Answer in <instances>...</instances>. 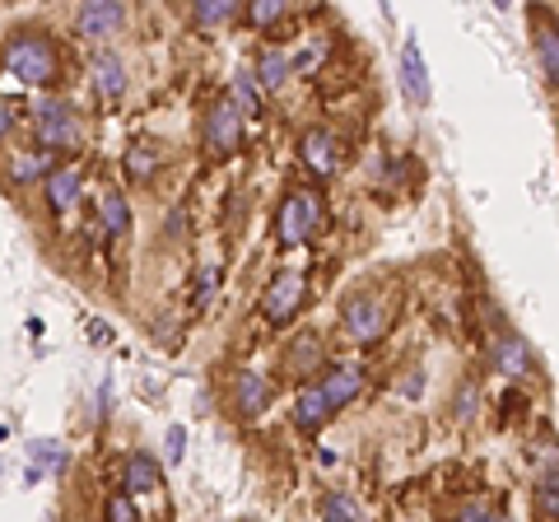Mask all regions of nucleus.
Segmentation results:
<instances>
[{
	"label": "nucleus",
	"instance_id": "23",
	"mask_svg": "<svg viewBox=\"0 0 559 522\" xmlns=\"http://www.w3.org/2000/svg\"><path fill=\"white\" fill-rule=\"evenodd\" d=\"M121 168H127V182L150 187L164 168V150L154 141H135V145H127V154H121Z\"/></svg>",
	"mask_w": 559,
	"mask_h": 522
},
{
	"label": "nucleus",
	"instance_id": "4",
	"mask_svg": "<svg viewBox=\"0 0 559 522\" xmlns=\"http://www.w3.org/2000/svg\"><path fill=\"white\" fill-rule=\"evenodd\" d=\"M28 135H33V145L51 154V159H61V154L80 150L84 117L70 98H43V103H33V112H28Z\"/></svg>",
	"mask_w": 559,
	"mask_h": 522
},
{
	"label": "nucleus",
	"instance_id": "9",
	"mask_svg": "<svg viewBox=\"0 0 559 522\" xmlns=\"http://www.w3.org/2000/svg\"><path fill=\"white\" fill-rule=\"evenodd\" d=\"M527 33H532V57L540 66V80L559 94V14L550 5L532 0L527 5Z\"/></svg>",
	"mask_w": 559,
	"mask_h": 522
},
{
	"label": "nucleus",
	"instance_id": "26",
	"mask_svg": "<svg viewBox=\"0 0 559 522\" xmlns=\"http://www.w3.org/2000/svg\"><path fill=\"white\" fill-rule=\"evenodd\" d=\"M28 458L38 462L28 472V481H38V476H61L66 466H70V452H66V443H57V439H33L28 443Z\"/></svg>",
	"mask_w": 559,
	"mask_h": 522
},
{
	"label": "nucleus",
	"instance_id": "12",
	"mask_svg": "<svg viewBox=\"0 0 559 522\" xmlns=\"http://www.w3.org/2000/svg\"><path fill=\"white\" fill-rule=\"evenodd\" d=\"M396 84H401V98L411 103L415 112H425L433 103V80H429V61L419 51L415 38L401 43V61H396Z\"/></svg>",
	"mask_w": 559,
	"mask_h": 522
},
{
	"label": "nucleus",
	"instance_id": "17",
	"mask_svg": "<svg viewBox=\"0 0 559 522\" xmlns=\"http://www.w3.org/2000/svg\"><path fill=\"white\" fill-rule=\"evenodd\" d=\"M84 197V168L80 164H51V173L43 178V205L51 220H61L75 211V201Z\"/></svg>",
	"mask_w": 559,
	"mask_h": 522
},
{
	"label": "nucleus",
	"instance_id": "22",
	"mask_svg": "<svg viewBox=\"0 0 559 522\" xmlns=\"http://www.w3.org/2000/svg\"><path fill=\"white\" fill-rule=\"evenodd\" d=\"M242 14V0H187V20L197 33H219Z\"/></svg>",
	"mask_w": 559,
	"mask_h": 522
},
{
	"label": "nucleus",
	"instance_id": "8",
	"mask_svg": "<svg viewBox=\"0 0 559 522\" xmlns=\"http://www.w3.org/2000/svg\"><path fill=\"white\" fill-rule=\"evenodd\" d=\"M489 369L509 382H522V378H536V355L522 332H513L509 322H495V332H489Z\"/></svg>",
	"mask_w": 559,
	"mask_h": 522
},
{
	"label": "nucleus",
	"instance_id": "10",
	"mask_svg": "<svg viewBox=\"0 0 559 522\" xmlns=\"http://www.w3.org/2000/svg\"><path fill=\"white\" fill-rule=\"evenodd\" d=\"M70 28H75V38H84L90 47L112 43L117 33L127 28V0H80Z\"/></svg>",
	"mask_w": 559,
	"mask_h": 522
},
{
	"label": "nucleus",
	"instance_id": "29",
	"mask_svg": "<svg viewBox=\"0 0 559 522\" xmlns=\"http://www.w3.org/2000/svg\"><path fill=\"white\" fill-rule=\"evenodd\" d=\"M24 121H28V103L0 94V145H10L14 135H20Z\"/></svg>",
	"mask_w": 559,
	"mask_h": 522
},
{
	"label": "nucleus",
	"instance_id": "1",
	"mask_svg": "<svg viewBox=\"0 0 559 522\" xmlns=\"http://www.w3.org/2000/svg\"><path fill=\"white\" fill-rule=\"evenodd\" d=\"M0 71L10 80H20L24 90H51L66 75V51L57 43V33L43 24H20L5 33L0 43Z\"/></svg>",
	"mask_w": 559,
	"mask_h": 522
},
{
	"label": "nucleus",
	"instance_id": "36",
	"mask_svg": "<svg viewBox=\"0 0 559 522\" xmlns=\"http://www.w3.org/2000/svg\"><path fill=\"white\" fill-rule=\"evenodd\" d=\"M495 5H499V10H509V5H513V0H495Z\"/></svg>",
	"mask_w": 559,
	"mask_h": 522
},
{
	"label": "nucleus",
	"instance_id": "32",
	"mask_svg": "<svg viewBox=\"0 0 559 522\" xmlns=\"http://www.w3.org/2000/svg\"><path fill=\"white\" fill-rule=\"evenodd\" d=\"M103 518H112V522H135V518H140V509H135V495H131V490H117V495H108V499H103Z\"/></svg>",
	"mask_w": 559,
	"mask_h": 522
},
{
	"label": "nucleus",
	"instance_id": "21",
	"mask_svg": "<svg viewBox=\"0 0 559 522\" xmlns=\"http://www.w3.org/2000/svg\"><path fill=\"white\" fill-rule=\"evenodd\" d=\"M252 71H257V80H261V90H266V94H285L289 80H294V57L285 47H261L257 61H252Z\"/></svg>",
	"mask_w": 559,
	"mask_h": 522
},
{
	"label": "nucleus",
	"instance_id": "35",
	"mask_svg": "<svg viewBox=\"0 0 559 522\" xmlns=\"http://www.w3.org/2000/svg\"><path fill=\"white\" fill-rule=\"evenodd\" d=\"M215 285H219V266H210L201 275V285H197V308H210V299H215Z\"/></svg>",
	"mask_w": 559,
	"mask_h": 522
},
{
	"label": "nucleus",
	"instance_id": "2",
	"mask_svg": "<svg viewBox=\"0 0 559 522\" xmlns=\"http://www.w3.org/2000/svg\"><path fill=\"white\" fill-rule=\"evenodd\" d=\"M396 308H401V294H396V285L388 281V275H369V281L349 285L341 294V312H336L341 336L349 345H359V351H369V345H378L392 332Z\"/></svg>",
	"mask_w": 559,
	"mask_h": 522
},
{
	"label": "nucleus",
	"instance_id": "13",
	"mask_svg": "<svg viewBox=\"0 0 559 522\" xmlns=\"http://www.w3.org/2000/svg\"><path fill=\"white\" fill-rule=\"evenodd\" d=\"M275 402V382L261 373V369H238L234 388H229V411L238 420H257V415H266Z\"/></svg>",
	"mask_w": 559,
	"mask_h": 522
},
{
	"label": "nucleus",
	"instance_id": "30",
	"mask_svg": "<svg viewBox=\"0 0 559 522\" xmlns=\"http://www.w3.org/2000/svg\"><path fill=\"white\" fill-rule=\"evenodd\" d=\"M452 518H466V522H489V518H503V503L499 499H462L457 509H452Z\"/></svg>",
	"mask_w": 559,
	"mask_h": 522
},
{
	"label": "nucleus",
	"instance_id": "5",
	"mask_svg": "<svg viewBox=\"0 0 559 522\" xmlns=\"http://www.w3.org/2000/svg\"><path fill=\"white\" fill-rule=\"evenodd\" d=\"M201 141H205V154L210 159H234V154L248 145V117H242L238 103L224 94L205 108V121H201Z\"/></svg>",
	"mask_w": 559,
	"mask_h": 522
},
{
	"label": "nucleus",
	"instance_id": "18",
	"mask_svg": "<svg viewBox=\"0 0 559 522\" xmlns=\"http://www.w3.org/2000/svg\"><path fill=\"white\" fill-rule=\"evenodd\" d=\"M159 485H164V462L145 448L127 452V462H121V490H131L140 499V495H154Z\"/></svg>",
	"mask_w": 559,
	"mask_h": 522
},
{
	"label": "nucleus",
	"instance_id": "27",
	"mask_svg": "<svg viewBox=\"0 0 559 522\" xmlns=\"http://www.w3.org/2000/svg\"><path fill=\"white\" fill-rule=\"evenodd\" d=\"M289 10H294V0H242V14H248V28L257 33H271L289 20Z\"/></svg>",
	"mask_w": 559,
	"mask_h": 522
},
{
	"label": "nucleus",
	"instance_id": "16",
	"mask_svg": "<svg viewBox=\"0 0 559 522\" xmlns=\"http://www.w3.org/2000/svg\"><path fill=\"white\" fill-rule=\"evenodd\" d=\"M318 382H322L331 411L341 415L345 406L359 402L364 388H369V369H364V364H355V359H341V364H326V373H322Z\"/></svg>",
	"mask_w": 559,
	"mask_h": 522
},
{
	"label": "nucleus",
	"instance_id": "20",
	"mask_svg": "<svg viewBox=\"0 0 559 522\" xmlns=\"http://www.w3.org/2000/svg\"><path fill=\"white\" fill-rule=\"evenodd\" d=\"M98 229H103V242H121L131 234V201L121 187H108L98 197Z\"/></svg>",
	"mask_w": 559,
	"mask_h": 522
},
{
	"label": "nucleus",
	"instance_id": "24",
	"mask_svg": "<svg viewBox=\"0 0 559 522\" xmlns=\"http://www.w3.org/2000/svg\"><path fill=\"white\" fill-rule=\"evenodd\" d=\"M229 98L242 108V117H261V112H266V98L271 94L261 90V80H257L252 66H238V71L229 75Z\"/></svg>",
	"mask_w": 559,
	"mask_h": 522
},
{
	"label": "nucleus",
	"instance_id": "11",
	"mask_svg": "<svg viewBox=\"0 0 559 522\" xmlns=\"http://www.w3.org/2000/svg\"><path fill=\"white\" fill-rule=\"evenodd\" d=\"M90 90L103 103H121L131 94V66H127V57H121L112 43H98L90 51Z\"/></svg>",
	"mask_w": 559,
	"mask_h": 522
},
{
	"label": "nucleus",
	"instance_id": "6",
	"mask_svg": "<svg viewBox=\"0 0 559 522\" xmlns=\"http://www.w3.org/2000/svg\"><path fill=\"white\" fill-rule=\"evenodd\" d=\"M304 308H308V275L304 271H275L266 281V289H261V318L280 332V327H289Z\"/></svg>",
	"mask_w": 559,
	"mask_h": 522
},
{
	"label": "nucleus",
	"instance_id": "25",
	"mask_svg": "<svg viewBox=\"0 0 559 522\" xmlns=\"http://www.w3.org/2000/svg\"><path fill=\"white\" fill-rule=\"evenodd\" d=\"M312 513L326 518V522H359V518H369V509H364V503L349 495V490H326V495H318Z\"/></svg>",
	"mask_w": 559,
	"mask_h": 522
},
{
	"label": "nucleus",
	"instance_id": "31",
	"mask_svg": "<svg viewBox=\"0 0 559 522\" xmlns=\"http://www.w3.org/2000/svg\"><path fill=\"white\" fill-rule=\"evenodd\" d=\"M289 57H294V75H318L326 61V43H308L299 51H289Z\"/></svg>",
	"mask_w": 559,
	"mask_h": 522
},
{
	"label": "nucleus",
	"instance_id": "14",
	"mask_svg": "<svg viewBox=\"0 0 559 522\" xmlns=\"http://www.w3.org/2000/svg\"><path fill=\"white\" fill-rule=\"evenodd\" d=\"M336 420V411H331V402H326V392H322V382L312 378V382H304L299 392H294V406H289V425L304 434V439H318V434Z\"/></svg>",
	"mask_w": 559,
	"mask_h": 522
},
{
	"label": "nucleus",
	"instance_id": "34",
	"mask_svg": "<svg viewBox=\"0 0 559 522\" xmlns=\"http://www.w3.org/2000/svg\"><path fill=\"white\" fill-rule=\"evenodd\" d=\"M187 452V429L182 425H168V466H178Z\"/></svg>",
	"mask_w": 559,
	"mask_h": 522
},
{
	"label": "nucleus",
	"instance_id": "19",
	"mask_svg": "<svg viewBox=\"0 0 559 522\" xmlns=\"http://www.w3.org/2000/svg\"><path fill=\"white\" fill-rule=\"evenodd\" d=\"M51 164H57V159H51L47 150L24 145V150H14L10 159H5V182L20 187V191H24V187H43V178L51 173Z\"/></svg>",
	"mask_w": 559,
	"mask_h": 522
},
{
	"label": "nucleus",
	"instance_id": "15",
	"mask_svg": "<svg viewBox=\"0 0 559 522\" xmlns=\"http://www.w3.org/2000/svg\"><path fill=\"white\" fill-rule=\"evenodd\" d=\"M299 164L318 182L336 178V168H341V141H336V131H331V127H308L299 135Z\"/></svg>",
	"mask_w": 559,
	"mask_h": 522
},
{
	"label": "nucleus",
	"instance_id": "33",
	"mask_svg": "<svg viewBox=\"0 0 559 522\" xmlns=\"http://www.w3.org/2000/svg\"><path fill=\"white\" fill-rule=\"evenodd\" d=\"M480 411V388L476 382H462L457 396H452V420H476Z\"/></svg>",
	"mask_w": 559,
	"mask_h": 522
},
{
	"label": "nucleus",
	"instance_id": "7",
	"mask_svg": "<svg viewBox=\"0 0 559 522\" xmlns=\"http://www.w3.org/2000/svg\"><path fill=\"white\" fill-rule=\"evenodd\" d=\"M318 369H326V336L318 327H304V332H294L285 341V351H280V378L304 388V382L318 378Z\"/></svg>",
	"mask_w": 559,
	"mask_h": 522
},
{
	"label": "nucleus",
	"instance_id": "28",
	"mask_svg": "<svg viewBox=\"0 0 559 522\" xmlns=\"http://www.w3.org/2000/svg\"><path fill=\"white\" fill-rule=\"evenodd\" d=\"M532 513L536 518H559V462L536 476V485H532Z\"/></svg>",
	"mask_w": 559,
	"mask_h": 522
},
{
	"label": "nucleus",
	"instance_id": "3",
	"mask_svg": "<svg viewBox=\"0 0 559 522\" xmlns=\"http://www.w3.org/2000/svg\"><path fill=\"white\" fill-rule=\"evenodd\" d=\"M322 224H326L322 191L318 187H289L275 205V248L280 252L304 248V242H312L322 234Z\"/></svg>",
	"mask_w": 559,
	"mask_h": 522
}]
</instances>
